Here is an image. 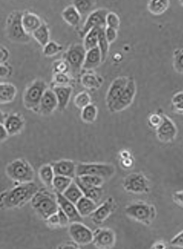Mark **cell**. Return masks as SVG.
<instances>
[{
  "label": "cell",
  "instance_id": "cell-1",
  "mask_svg": "<svg viewBox=\"0 0 183 249\" xmlns=\"http://www.w3.org/2000/svg\"><path fill=\"white\" fill-rule=\"evenodd\" d=\"M39 191V187L35 182L20 183L9 191L0 194V208L13 209L25 205Z\"/></svg>",
  "mask_w": 183,
  "mask_h": 249
},
{
  "label": "cell",
  "instance_id": "cell-2",
  "mask_svg": "<svg viewBox=\"0 0 183 249\" xmlns=\"http://www.w3.org/2000/svg\"><path fill=\"white\" fill-rule=\"evenodd\" d=\"M31 205L36 213L46 220L58 212L59 205L56 195L46 190L38 191L32 198Z\"/></svg>",
  "mask_w": 183,
  "mask_h": 249
},
{
  "label": "cell",
  "instance_id": "cell-3",
  "mask_svg": "<svg viewBox=\"0 0 183 249\" xmlns=\"http://www.w3.org/2000/svg\"><path fill=\"white\" fill-rule=\"evenodd\" d=\"M5 173L10 179L19 183L33 182L34 178V171L31 165L23 159H17L10 162L5 169Z\"/></svg>",
  "mask_w": 183,
  "mask_h": 249
},
{
  "label": "cell",
  "instance_id": "cell-4",
  "mask_svg": "<svg viewBox=\"0 0 183 249\" xmlns=\"http://www.w3.org/2000/svg\"><path fill=\"white\" fill-rule=\"evenodd\" d=\"M6 33L10 40L15 42H27L30 40V36L23 27L22 14L19 12L10 14L6 21Z\"/></svg>",
  "mask_w": 183,
  "mask_h": 249
},
{
  "label": "cell",
  "instance_id": "cell-5",
  "mask_svg": "<svg viewBox=\"0 0 183 249\" xmlns=\"http://www.w3.org/2000/svg\"><path fill=\"white\" fill-rule=\"evenodd\" d=\"M48 89V85L43 80H36L27 87L24 97V106L29 110L39 109L40 100Z\"/></svg>",
  "mask_w": 183,
  "mask_h": 249
},
{
  "label": "cell",
  "instance_id": "cell-6",
  "mask_svg": "<svg viewBox=\"0 0 183 249\" xmlns=\"http://www.w3.org/2000/svg\"><path fill=\"white\" fill-rule=\"evenodd\" d=\"M116 172L112 164L103 163H80L76 166V177L96 176L103 179L112 178Z\"/></svg>",
  "mask_w": 183,
  "mask_h": 249
},
{
  "label": "cell",
  "instance_id": "cell-7",
  "mask_svg": "<svg viewBox=\"0 0 183 249\" xmlns=\"http://www.w3.org/2000/svg\"><path fill=\"white\" fill-rule=\"evenodd\" d=\"M125 213L136 221L150 225L155 218L156 211L152 205L144 203H135L125 208Z\"/></svg>",
  "mask_w": 183,
  "mask_h": 249
},
{
  "label": "cell",
  "instance_id": "cell-8",
  "mask_svg": "<svg viewBox=\"0 0 183 249\" xmlns=\"http://www.w3.org/2000/svg\"><path fill=\"white\" fill-rule=\"evenodd\" d=\"M83 45L74 44L70 46L65 53V60L68 63L70 71L73 74H77L83 69L86 55Z\"/></svg>",
  "mask_w": 183,
  "mask_h": 249
},
{
  "label": "cell",
  "instance_id": "cell-9",
  "mask_svg": "<svg viewBox=\"0 0 183 249\" xmlns=\"http://www.w3.org/2000/svg\"><path fill=\"white\" fill-rule=\"evenodd\" d=\"M123 185L125 191L134 194H143L149 192V182L142 174L134 173L127 176Z\"/></svg>",
  "mask_w": 183,
  "mask_h": 249
},
{
  "label": "cell",
  "instance_id": "cell-10",
  "mask_svg": "<svg viewBox=\"0 0 183 249\" xmlns=\"http://www.w3.org/2000/svg\"><path fill=\"white\" fill-rule=\"evenodd\" d=\"M68 232L76 244L85 246L93 242L94 233L82 223H71L68 228Z\"/></svg>",
  "mask_w": 183,
  "mask_h": 249
},
{
  "label": "cell",
  "instance_id": "cell-11",
  "mask_svg": "<svg viewBox=\"0 0 183 249\" xmlns=\"http://www.w3.org/2000/svg\"><path fill=\"white\" fill-rule=\"evenodd\" d=\"M109 12L106 9H98L88 15L83 27L80 32L81 37H83L95 27H106V16Z\"/></svg>",
  "mask_w": 183,
  "mask_h": 249
},
{
  "label": "cell",
  "instance_id": "cell-12",
  "mask_svg": "<svg viewBox=\"0 0 183 249\" xmlns=\"http://www.w3.org/2000/svg\"><path fill=\"white\" fill-rule=\"evenodd\" d=\"M136 92H137V86H136L135 80L133 78L130 77L128 84L126 85L124 92L122 93L120 98H118L116 104L111 109V111L117 112V111H123L130 107L132 103L133 102Z\"/></svg>",
  "mask_w": 183,
  "mask_h": 249
},
{
  "label": "cell",
  "instance_id": "cell-13",
  "mask_svg": "<svg viewBox=\"0 0 183 249\" xmlns=\"http://www.w3.org/2000/svg\"><path fill=\"white\" fill-rule=\"evenodd\" d=\"M128 81H129V77L121 76V77H117L112 82L106 94V105L110 111L118 100V98H120L122 93L124 92L125 87L128 84Z\"/></svg>",
  "mask_w": 183,
  "mask_h": 249
},
{
  "label": "cell",
  "instance_id": "cell-14",
  "mask_svg": "<svg viewBox=\"0 0 183 249\" xmlns=\"http://www.w3.org/2000/svg\"><path fill=\"white\" fill-rule=\"evenodd\" d=\"M158 139L162 142H172L177 135V128L167 116L162 115V122L156 129Z\"/></svg>",
  "mask_w": 183,
  "mask_h": 249
},
{
  "label": "cell",
  "instance_id": "cell-15",
  "mask_svg": "<svg viewBox=\"0 0 183 249\" xmlns=\"http://www.w3.org/2000/svg\"><path fill=\"white\" fill-rule=\"evenodd\" d=\"M116 242L115 233L111 229H99L95 231L93 243L99 249H111Z\"/></svg>",
  "mask_w": 183,
  "mask_h": 249
},
{
  "label": "cell",
  "instance_id": "cell-16",
  "mask_svg": "<svg viewBox=\"0 0 183 249\" xmlns=\"http://www.w3.org/2000/svg\"><path fill=\"white\" fill-rule=\"evenodd\" d=\"M56 199L58 203L59 208L63 210V213L66 214L67 218H69V221L71 223L81 222L83 218L81 217L80 214L76 209L75 204H73L70 201L67 200L63 194L55 192Z\"/></svg>",
  "mask_w": 183,
  "mask_h": 249
},
{
  "label": "cell",
  "instance_id": "cell-17",
  "mask_svg": "<svg viewBox=\"0 0 183 249\" xmlns=\"http://www.w3.org/2000/svg\"><path fill=\"white\" fill-rule=\"evenodd\" d=\"M57 108H58V102L54 90L51 89H47L40 100V107H39L40 114L44 116L50 115Z\"/></svg>",
  "mask_w": 183,
  "mask_h": 249
},
{
  "label": "cell",
  "instance_id": "cell-18",
  "mask_svg": "<svg viewBox=\"0 0 183 249\" xmlns=\"http://www.w3.org/2000/svg\"><path fill=\"white\" fill-rule=\"evenodd\" d=\"M114 209H115L114 200L113 198L110 197L103 204L95 210L94 213L91 214V220L97 225L102 224L113 213Z\"/></svg>",
  "mask_w": 183,
  "mask_h": 249
},
{
  "label": "cell",
  "instance_id": "cell-19",
  "mask_svg": "<svg viewBox=\"0 0 183 249\" xmlns=\"http://www.w3.org/2000/svg\"><path fill=\"white\" fill-rule=\"evenodd\" d=\"M25 125V121L22 116L18 113H11L6 115L4 126L9 136H14L19 134Z\"/></svg>",
  "mask_w": 183,
  "mask_h": 249
},
{
  "label": "cell",
  "instance_id": "cell-20",
  "mask_svg": "<svg viewBox=\"0 0 183 249\" xmlns=\"http://www.w3.org/2000/svg\"><path fill=\"white\" fill-rule=\"evenodd\" d=\"M55 176H62L73 179L76 178V165L71 160H62L52 165Z\"/></svg>",
  "mask_w": 183,
  "mask_h": 249
},
{
  "label": "cell",
  "instance_id": "cell-21",
  "mask_svg": "<svg viewBox=\"0 0 183 249\" xmlns=\"http://www.w3.org/2000/svg\"><path fill=\"white\" fill-rule=\"evenodd\" d=\"M53 90L58 102L57 109L59 111H64L71 98V94L73 92L71 86H55Z\"/></svg>",
  "mask_w": 183,
  "mask_h": 249
},
{
  "label": "cell",
  "instance_id": "cell-22",
  "mask_svg": "<svg viewBox=\"0 0 183 249\" xmlns=\"http://www.w3.org/2000/svg\"><path fill=\"white\" fill-rule=\"evenodd\" d=\"M102 55L99 50V47L95 49H89L86 52L84 62L83 69L85 71H91L99 67L102 63Z\"/></svg>",
  "mask_w": 183,
  "mask_h": 249
},
{
  "label": "cell",
  "instance_id": "cell-23",
  "mask_svg": "<svg viewBox=\"0 0 183 249\" xmlns=\"http://www.w3.org/2000/svg\"><path fill=\"white\" fill-rule=\"evenodd\" d=\"M75 182L77 184V186L80 188L83 196L94 201L95 203L99 202L103 196V190H102L101 187L86 185V184H83V182H81L80 180L77 178H76Z\"/></svg>",
  "mask_w": 183,
  "mask_h": 249
},
{
  "label": "cell",
  "instance_id": "cell-24",
  "mask_svg": "<svg viewBox=\"0 0 183 249\" xmlns=\"http://www.w3.org/2000/svg\"><path fill=\"white\" fill-rule=\"evenodd\" d=\"M22 25L27 34H32L36 31L42 25L40 18L36 14L26 12L22 14Z\"/></svg>",
  "mask_w": 183,
  "mask_h": 249
},
{
  "label": "cell",
  "instance_id": "cell-25",
  "mask_svg": "<svg viewBox=\"0 0 183 249\" xmlns=\"http://www.w3.org/2000/svg\"><path fill=\"white\" fill-rule=\"evenodd\" d=\"M17 94V89L14 85L0 83V104L13 102Z\"/></svg>",
  "mask_w": 183,
  "mask_h": 249
},
{
  "label": "cell",
  "instance_id": "cell-26",
  "mask_svg": "<svg viewBox=\"0 0 183 249\" xmlns=\"http://www.w3.org/2000/svg\"><path fill=\"white\" fill-rule=\"evenodd\" d=\"M76 206L82 218L91 215L94 213L95 210L97 209V205L94 201L84 196L76 203Z\"/></svg>",
  "mask_w": 183,
  "mask_h": 249
},
{
  "label": "cell",
  "instance_id": "cell-27",
  "mask_svg": "<svg viewBox=\"0 0 183 249\" xmlns=\"http://www.w3.org/2000/svg\"><path fill=\"white\" fill-rule=\"evenodd\" d=\"M83 86L89 89H98L103 85V78L94 73H85L81 78Z\"/></svg>",
  "mask_w": 183,
  "mask_h": 249
},
{
  "label": "cell",
  "instance_id": "cell-28",
  "mask_svg": "<svg viewBox=\"0 0 183 249\" xmlns=\"http://www.w3.org/2000/svg\"><path fill=\"white\" fill-rule=\"evenodd\" d=\"M63 19L65 22L67 23L69 26L72 27H76L79 25L81 21L82 16L78 13V11L76 9L74 5H69L63 10L62 14Z\"/></svg>",
  "mask_w": 183,
  "mask_h": 249
},
{
  "label": "cell",
  "instance_id": "cell-29",
  "mask_svg": "<svg viewBox=\"0 0 183 249\" xmlns=\"http://www.w3.org/2000/svg\"><path fill=\"white\" fill-rule=\"evenodd\" d=\"M39 176H40V180L44 183L45 185L49 188L53 187V181H54V169L52 165L46 164L40 167L39 170Z\"/></svg>",
  "mask_w": 183,
  "mask_h": 249
},
{
  "label": "cell",
  "instance_id": "cell-30",
  "mask_svg": "<svg viewBox=\"0 0 183 249\" xmlns=\"http://www.w3.org/2000/svg\"><path fill=\"white\" fill-rule=\"evenodd\" d=\"M101 28L103 27H95L84 36V41H83V47L85 50L88 51L89 49H95L99 45V32Z\"/></svg>",
  "mask_w": 183,
  "mask_h": 249
},
{
  "label": "cell",
  "instance_id": "cell-31",
  "mask_svg": "<svg viewBox=\"0 0 183 249\" xmlns=\"http://www.w3.org/2000/svg\"><path fill=\"white\" fill-rule=\"evenodd\" d=\"M168 0H152L148 2V11L154 15L164 14L169 6Z\"/></svg>",
  "mask_w": 183,
  "mask_h": 249
},
{
  "label": "cell",
  "instance_id": "cell-32",
  "mask_svg": "<svg viewBox=\"0 0 183 249\" xmlns=\"http://www.w3.org/2000/svg\"><path fill=\"white\" fill-rule=\"evenodd\" d=\"M33 36L40 46L45 47L50 41V29L46 24L42 23V25L33 33Z\"/></svg>",
  "mask_w": 183,
  "mask_h": 249
},
{
  "label": "cell",
  "instance_id": "cell-33",
  "mask_svg": "<svg viewBox=\"0 0 183 249\" xmlns=\"http://www.w3.org/2000/svg\"><path fill=\"white\" fill-rule=\"evenodd\" d=\"M63 195L67 198V200L70 201L75 205L83 196L80 188L77 186V184L75 182H72L67 190L63 192Z\"/></svg>",
  "mask_w": 183,
  "mask_h": 249
},
{
  "label": "cell",
  "instance_id": "cell-34",
  "mask_svg": "<svg viewBox=\"0 0 183 249\" xmlns=\"http://www.w3.org/2000/svg\"><path fill=\"white\" fill-rule=\"evenodd\" d=\"M73 182V179L62 176H55L53 181V188L55 192L63 194Z\"/></svg>",
  "mask_w": 183,
  "mask_h": 249
},
{
  "label": "cell",
  "instance_id": "cell-35",
  "mask_svg": "<svg viewBox=\"0 0 183 249\" xmlns=\"http://www.w3.org/2000/svg\"><path fill=\"white\" fill-rule=\"evenodd\" d=\"M98 117V107L95 105L90 104L88 107H85L82 110L81 118L85 123H93Z\"/></svg>",
  "mask_w": 183,
  "mask_h": 249
},
{
  "label": "cell",
  "instance_id": "cell-36",
  "mask_svg": "<svg viewBox=\"0 0 183 249\" xmlns=\"http://www.w3.org/2000/svg\"><path fill=\"white\" fill-rule=\"evenodd\" d=\"M104 29H105V27L101 28V30L99 32V45H98L99 50L101 52V55H102V62H104L107 57L108 52H109V44H110L105 37Z\"/></svg>",
  "mask_w": 183,
  "mask_h": 249
},
{
  "label": "cell",
  "instance_id": "cell-37",
  "mask_svg": "<svg viewBox=\"0 0 183 249\" xmlns=\"http://www.w3.org/2000/svg\"><path fill=\"white\" fill-rule=\"evenodd\" d=\"M74 6L81 14V16H83L85 14L89 13L93 6L96 5L95 1H89V0H76L74 1Z\"/></svg>",
  "mask_w": 183,
  "mask_h": 249
},
{
  "label": "cell",
  "instance_id": "cell-38",
  "mask_svg": "<svg viewBox=\"0 0 183 249\" xmlns=\"http://www.w3.org/2000/svg\"><path fill=\"white\" fill-rule=\"evenodd\" d=\"M90 102H91V98L87 91L79 92L74 98V105L78 109H82V110L90 105Z\"/></svg>",
  "mask_w": 183,
  "mask_h": 249
},
{
  "label": "cell",
  "instance_id": "cell-39",
  "mask_svg": "<svg viewBox=\"0 0 183 249\" xmlns=\"http://www.w3.org/2000/svg\"><path fill=\"white\" fill-rule=\"evenodd\" d=\"M83 184L89 186L101 187L104 182V179L96 176H83V177H76Z\"/></svg>",
  "mask_w": 183,
  "mask_h": 249
},
{
  "label": "cell",
  "instance_id": "cell-40",
  "mask_svg": "<svg viewBox=\"0 0 183 249\" xmlns=\"http://www.w3.org/2000/svg\"><path fill=\"white\" fill-rule=\"evenodd\" d=\"M63 50V47L54 41H50L43 47V53L46 56H53L60 53Z\"/></svg>",
  "mask_w": 183,
  "mask_h": 249
},
{
  "label": "cell",
  "instance_id": "cell-41",
  "mask_svg": "<svg viewBox=\"0 0 183 249\" xmlns=\"http://www.w3.org/2000/svg\"><path fill=\"white\" fill-rule=\"evenodd\" d=\"M120 26V18L115 13H108L106 16V27L117 30Z\"/></svg>",
  "mask_w": 183,
  "mask_h": 249
},
{
  "label": "cell",
  "instance_id": "cell-42",
  "mask_svg": "<svg viewBox=\"0 0 183 249\" xmlns=\"http://www.w3.org/2000/svg\"><path fill=\"white\" fill-rule=\"evenodd\" d=\"M68 71H70V68L66 60H58L54 62V74H67Z\"/></svg>",
  "mask_w": 183,
  "mask_h": 249
},
{
  "label": "cell",
  "instance_id": "cell-43",
  "mask_svg": "<svg viewBox=\"0 0 183 249\" xmlns=\"http://www.w3.org/2000/svg\"><path fill=\"white\" fill-rule=\"evenodd\" d=\"M172 104L174 111L183 113V91L175 94L172 98Z\"/></svg>",
  "mask_w": 183,
  "mask_h": 249
},
{
  "label": "cell",
  "instance_id": "cell-44",
  "mask_svg": "<svg viewBox=\"0 0 183 249\" xmlns=\"http://www.w3.org/2000/svg\"><path fill=\"white\" fill-rule=\"evenodd\" d=\"M174 65L176 71L183 74V49H180L174 53Z\"/></svg>",
  "mask_w": 183,
  "mask_h": 249
},
{
  "label": "cell",
  "instance_id": "cell-45",
  "mask_svg": "<svg viewBox=\"0 0 183 249\" xmlns=\"http://www.w3.org/2000/svg\"><path fill=\"white\" fill-rule=\"evenodd\" d=\"M54 83L56 86H69L70 77L67 74H54Z\"/></svg>",
  "mask_w": 183,
  "mask_h": 249
},
{
  "label": "cell",
  "instance_id": "cell-46",
  "mask_svg": "<svg viewBox=\"0 0 183 249\" xmlns=\"http://www.w3.org/2000/svg\"><path fill=\"white\" fill-rule=\"evenodd\" d=\"M170 245L173 248L183 249V231H181L177 235L174 236L170 241Z\"/></svg>",
  "mask_w": 183,
  "mask_h": 249
},
{
  "label": "cell",
  "instance_id": "cell-47",
  "mask_svg": "<svg viewBox=\"0 0 183 249\" xmlns=\"http://www.w3.org/2000/svg\"><path fill=\"white\" fill-rule=\"evenodd\" d=\"M161 122H162V115H160L158 113H153L149 117V120H148L149 124L156 129L158 128V126L161 124Z\"/></svg>",
  "mask_w": 183,
  "mask_h": 249
},
{
  "label": "cell",
  "instance_id": "cell-48",
  "mask_svg": "<svg viewBox=\"0 0 183 249\" xmlns=\"http://www.w3.org/2000/svg\"><path fill=\"white\" fill-rule=\"evenodd\" d=\"M104 33H105V37H106L109 43H112L116 40V37H117V30L106 27L104 29Z\"/></svg>",
  "mask_w": 183,
  "mask_h": 249
},
{
  "label": "cell",
  "instance_id": "cell-49",
  "mask_svg": "<svg viewBox=\"0 0 183 249\" xmlns=\"http://www.w3.org/2000/svg\"><path fill=\"white\" fill-rule=\"evenodd\" d=\"M57 215H58L60 227H67V225L70 222L69 218H67V215L63 213V210L61 208H59Z\"/></svg>",
  "mask_w": 183,
  "mask_h": 249
},
{
  "label": "cell",
  "instance_id": "cell-50",
  "mask_svg": "<svg viewBox=\"0 0 183 249\" xmlns=\"http://www.w3.org/2000/svg\"><path fill=\"white\" fill-rule=\"evenodd\" d=\"M47 223L50 227L52 228H56L60 227V223H59L58 215L57 213L53 214L52 216H50V218L47 219Z\"/></svg>",
  "mask_w": 183,
  "mask_h": 249
},
{
  "label": "cell",
  "instance_id": "cell-51",
  "mask_svg": "<svg viewBox=\"0 0 183 249\" xmlns=\"http://www.w3.org/2000/svg\"><path fill=\"white\" fill-rule=\"evenodd\" d=\"M173 200L176 205L183 208V191L174 192L173 195Z\"/></svg>",
  "mask_w": 183,
  "mask_h": 249
},
{
  "label": "cell",
  "instance_id": "cell-52",
  "mask_svg": "<svg viewBox=\"0 0 183 249\" xmlns=\"http://www.w3.org/2000/svg\"><path fill=\"white\" fill-rule=\"evenodd\" d=\"M9 58V51L5 47L0 46V64L6 62Z\"/></svg>",
  "mask_w": 183,
  "mask_h": 249
},
{
  "label": "cell",
  "instance_id": "cell-53",
  "mask_svg": "<svg viewBox=\"0 0 183 249\" xmlns=\"http://www.w3.org/2000/svg\"><path fill=\"white\" fill-rule=\"evenodd\" d=\"M11 73V70L8 66L4 65V64H0V78H4L9 76Z\"/></svg>",
  "mask_w": 183,
  "mask_h": 249
},
{
  "label": "cell",
  "instance_id": "cell-54",
  "mask_svg": "<svg viewBox=\"0 0 183 249\" xmlns=\"http://www.w3.org/2000/svg\"><path fill=\"white\" fill-rule=\"evenodd\" d=\"M8 137L9 135L7 134L4 124H0V143L4 142Z\"/></svg>",
  "mask_w": 183,
  "mask_h": 249
},
{
  "label": "cell",
  "instance_id": "cell-55",
  "mask_svg": "<svg viewBox=\"0 0 183 249\" xmlns=\"http://www.w3.org/2000/svg\"><path fill=\"white\" fill-rule=\"evenodd\" d=\"M152 249H166V246L163 241H157L152 245Z\"/></svg>",
  "mask_w": 183,
  "mask_h": 249
},
{
  "label": "cell",
  "instance_id": "cell-56",
  "mask_svg": "<svg viewBox=\"0 0 183 249\" xmlns=\"http://www.w3.org/2000/svg\"><path fill=\"white\" fill-rule=\"evenodd\" d=\"M58 249H78L76 247L72 246V245H63V246H60Z\"/></svg>",
  "mask_w": 183,
  "mask_h": 249
},
{
  "label": "cell",
  "instance_id": "cell-57",
  "mask_svg": "<svg viewBox=\"0 0 183 249\" xmlns=\"http://www.w3.org/2000/svg\"><path fill=\"white\" fill-rule=\"evenodd\" d=\"M5 118H6V115H5V113H4L3 111L0 110V124H4V122H5Z\"/></svg>",
  "mask_w": 183,
  "mask_h": 249
},
{
  "label": "cell",
  "instance_id": "cell-58",
  "mask_svg": "<svg viewBox=\"0 0 183 249\" xmlns=\"http://www.w3.org/2000/svg\"><path fill=\"white\" fill-rule=\"evenodd\" d=\"M181 3H182V5H183V1H182V2H181Z\"/></svg>",
  "mask_w": 183,
  "mask_h": 249
}]
</instances>
